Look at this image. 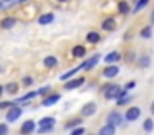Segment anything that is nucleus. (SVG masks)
<instances>
[{"instance_id": "obj_1", "label": "nucleus", "mask_w": 154, "mask_h": 135, "mask_svg": "<svg viewBox=\"0 0 154 135\" xmlns=\"http://www.w3.org/2000/svg\"><path fill=\"white\" fill-rule=\"evenodd\" d=\"M121 95H123V89H121V86H118V84L108 86L106 91H104V99H106V101H111V99H119Z\"/></svg>"}, {"instance_id": "obj_2", "label": "nucleus", "mask_w": 154, "mask_h": 135, "mask_svg": "<svg viewBox=\"0 0 154 135\" xmlns=\"http://www.w3.org/2000/svg\"><path fill=\"white\" fill-rule=\"evenodd\" d=\"M22 112H23L22 107H18V105H12V107H8L5 119H7V122H15V120H18V117L22 115Z\"/></svg>"}, {"instance_id": "obj_3", "label": "nucleus", "mask_w": 154, "mask_h": 135, "mask_svg": "<svg viewBox=\"0 0 154 135\" xmlns=\"http://www.w3.org/2000/svg\"><path fill=\"white\" fill-rule=\"evenodd\" d=\"M98 63H100V54H94V56H91V58L85 59V61L80 64V68L83 69V71H90V69H93Z\"/></svg>"}, {"instance_id": "obj_4", "label": "nucleus", "mask_w": 154, "mask_h": 135, "mask_svg": "<svg viewBox=\"0 0 154 135\" xmlns=\"http://www.w3.org/2000/svg\"><path fill=\"white\" fill-rule=\"evenodd\" d=\"M139 117H141V109L139 107H129L126 110V114H124V119H126L128 122H134Z\"/></svg>"}, {"instance_id": "obj_5", "label": "nucleus", "mask_w": 154, "mask_h": 135, "mask_svg": "<svg viewBox=\"0 0 154 135\" xmlns=\"http://www.w3.org/2000/svg\"><path fill=\"white\" fill-rule=\"evenodd\" d=\"M96 109H98V105L94 104V102H88V104H85L83 109H81V115H83V117H91V115L96 112Z\"/></svg>"}, {"instance_id": "obj_6", "label": "nucleus", "mask_w": 154, "mask_h": 135, "mask_svg": "<svg viewBox=\"0 0 154 135\" xmlns=\"http://www.w3.org/2000/svg\"><path fill=\"white\" fill-rule=\"evenodd\" d=\"M60 99H61V95H60V94H50V95H45L43 101H42V105H43V107H50V105L57 104V102L60 101Z\"/></svg>"}, {"instance_id": "obj_7", "label": "nucleus", "mask_w": 154, "mask_h": 135, "mask_svg": "<svg viewBox=\"0 0 154 135\" xmlns=\"http://www.w3.org/2000/svg\"><path fill=\"white\" fill-rule=\"evenodd\" d=\"M83 82H86V81H85V78L71 79V81H68L66 84H65V89H66V91H71V89H78V87H81V86H83Z\"/></svg>"}, {"instance_id": "obj_8", "label": "nucleus", "mask_w": 154, "mask_h": 135, "mask_svg": "<svg viewBox=\"0 0 154 135\" xmlns=\"http://www.w3.org/2000/svg\"><path fill=\"white\" fill-rule=\"evenodd\" d=\"M118 74H119V68H118L116 64H111V66H108V68H104V71H103V76H104V78H108V79H111V78H116Z\"/></svg>"}, {"instance_id": "obj_9", "label": "nucleus", "mask_w": 154, "mask_h": 135, "mask_svg": "<svg viewBox=\"0 0 154 135\" xmlns=\"http://www.w3.org/2000/svg\"><path fill=\"white\" fill-rule=\"evenodd\" d=\"M108 122L113 124V125H121V124H123V115H121L119 112L113 110V112L108 114Z\"/></svg>"}, {"instance_id": "obj_10", "label": "nucleus", "mask_w": 154, "mask_h": 135, "mask_svg": "<svg viewBox=\"0 0 154 135\" xmlns=\"http://www.w3.org/2000/svg\"><path fill=\"white\" fill-rule=\"evenodd\" d=\"M136 63H137V68H141V69H146V68H149V66H151V56H147V54L137 56Z\"/></svg>"}, {"instance_id": "obj_11", "label": "nucleus", "mask_w": 154, "mask_h": 135, "mask_svg": "<svg viewBox=\"0 0 154 135\" xmlns=\"http://www.w3.org/2000/svg\"><path fill=\"white\" fill-rule=\"evenodd\" d=\"M35 132V122L33 120H25L20 127V134H32Z\"/></svg>"}, {"instance_id": "obj_12", "label": "nucleus", "mask_w": 154, "mask_h": 135, "mask_svg": "<svg viewBox=\"0 0 154 135\" xmlns=\"http://www.w3.org/2000/svg\"><path fill=\"white\" fill-rule=\"evenodd\" d=\"M101 28H103L104 31H113V30L116 28V20L111 18V16H109V18H106L103 23H101Z\"/></svg>"}, {"instance_id": "obj_13", "label": "nucleus", "mask_w": 154, "mask_h": 135, "mask_svg": "<svg viewBox=\"0 0 154 135\" xmlns=\"http://www.w3.org/2000/svg\"><path fill=\"white\" fill-rule=\"evenodd\" d=\"M15 23H17V18H14V16H5V18L0 22V26L4 30H10L12 26H15Z\"/></svg>"}, {"instance_id": "obj_14", "label": "nucleus", "mask_w": 154, "mask_h": 135, "mask_svg": "<svg viewBox=\"0 0 154 135\" xmlns=\"http://www.w3.org/2000/svg\"><path fill=\"white\" fill-rule=\"evenodd\" d=\"M71 54H73L75 58H85V56H86V48L81 46V45H76L71 49Z\"/></svg>"}, {"instance_id": "obj_15", "label": "nucleus", "mask_w": 154, "mask_h": 135, "mask_svg": "<svg viewBox=\"0 0 154 135\" xmlns=\"http://www.w3.org/2000/svg\"><path fill=\"white\" fill-rule=\"evenodd\" d=\"M114 132H116V125L109 124V122L100 128V135H114Z\"/></svg>"}, {"instance_id": "obj_16", "label": "nucleus", "mask_w": 154, "mask_h": 135, "mask_svg": "<svg viewBox=\"0 0 154 135\" xmlns=\"http://www.w3.org/2000/svg\"><path fill=\"white\" fill-rule=\"evenodd\" d=\"M57 64H58L57 56H45V59H43V66H45V68H55Z\"/></svg>"}, {"instance_id": "obj_17", "label": "nucleus", "mask_w": 154, "mask_h": 135, "mask_svg": "<svg viewBox=\"0 0 154 135\" xmlns=\"http://www.w3.org/2000/svg\"><path fill=\"white\" fill-rule=\"evenodd\" d=\"M53 20H55L53 13H45V15H42L40 18H38V23H40V25H50Z\"/></svg>"}, {"instance_id": "obj_18", "label": "nucleus", "mask_w": 154, "mask_h": 135, "mask_svg": "<svg viewBox=\"0 0 154 135\" xmlns=\"http://www.w3.org/2000/svg\"><path fill=\"white\" fill-rule=\"evenodd\" d=\"M100 40H101V36H100V33H98V31H90L86 35V41L91 43V45H96Z\"/></svg>"}, {"instance_id": "obj_19", "label": "nucleus", "mask_w": 154, "mask_h": 135, "mask_svg": "<svg viewBox=\"0 0 154 135\" xmlns=\"http://www.w3.org/2000/svg\"><path fill=\"white\" fill-rule=\"evenodd\" d=\"M119 59H121V54H119L118 51L108 53V54L104 56V61H106V63H109V64H111V63H116V61H119Z\"/></svg>"}, {"instance_id": "obj_20", "label": "nucleus", "mask_w": 154, "mask_h": 135, "mask_svg": "<svg viewBox=\"0 0 154 135\" xmlns=\"http://www.w3.org/2000/svg\"><path fill=\"white\" fill-rule=\"evenodd\" d=\"M147 3H149V0H136V5H134V8H133V13L141 12V10H143Z\"/></svg>"}, {"instance_id": "obj_21", "label": "nucleus", "mask_w": 154, "mask_h": 135, "mask_svg": "<svg viewBox=\"0 0 154 135\" xmlns=\"http://www.w3.org/2000/svg\"><path fill=\"white\" fill-rule=\"evenodd\" d=\"M35 95H38V91H32V92H27V94L23 95V97H18L15 102H25V101H30V99H33Z\"/></svg>"}, {"instance_id": "obj_22", "label": "nucleus", "mask_w": 154, "mask_h": 135, "mask_svg": "<svg viewBox=\"0 0 154 135\" xmlns=\"http://www.w3.org/2000/svg\"><path fill=\"white\" fill-rule=\"evenodd\" d=\"M5 91L10 92V94L18 92V82H8V84H5Z\"/></svg>"}, {"instance_id": "obj_23", "label": "nucleus", "mask_w": 154, "mask_h": 135, "mask_svg": "<svg viewBox=\"0 0 154 135\" xmlns=\"http://www.w3.org/2000/svg\"><path fill=\"white\" fill-rule=\"evenodd\" d=\"M143 128H144V132H152L154 130V120L152 119H146L144 124H143Z\"/></svg>"}, {"instance_id": "obj_24", "label": "nucleus", "mask_w": 154, "mask_h": 135, "mask_svg": "<svg viewBox=\"0 0 154 135\" xmlns=\"http://www.w3.org/2000/svg\"><path fill=\"white\" fill-rule=\"evenodd\" d=\"M139 35H141V38H146V40L151 38V36H152V30H151V26H144V28L141 30Z\"/></svg>"}, {"instance_id": "obj_25", "label": "nucleus", "mask_w": 154, "mask_h": 135, "mask_svg": "<svg viewBox=\"0 0 154 135\" xmlns=\"http://www.w3.org/2000/svg\"><path fill=\"white\" fill-rule=\"evenodd\" d=\"M80 66H78V68H75V69H71V71H68V72H65V74H61V81H66V79H70L71 76H75L76 74L78 71H80Z\"/></svg>"}, {"instance_id": "obj_26", "label": "nucleus", "mask_w": 154, "mask_h": 135, "mask_svg": "<svg viewBox=\"0 0 154 135\" xmlns=\"http://www.w3.org/2000/svg\"><path fill=\"white\" fill-rule=\"evenodd\" d=\"M40 127H43V125H53L55 124V117H43V119H40Z\"/></svg>"}, {"instance_id": "obj_27", "label": "nucleus", "mask_w": 154, "mask_h": 135, "mask_svg": "<svg viewBox=\"0 0 154 135\" xmlns=\"http://www.w3.org/2000/svg\"><path fill=\"white\" fill-rule=\"evenodd\" d=\"M118 8H119V13H123V15H128V13H129V5H128L126 2H119V7H118Z\"/></svg>"}, {"instance_id": "obj_28", "label": "nucleus", "mask_w": 154, "mask_h": 135, "mask_svg": "<svg viewBox=\"0 0 154 135\" xmlns=\"http://www.w3.org/2000/svg\"><path fill=\"white\" fill-rule=\"evenodd\" d=\"M80 124H81V119H73V120H70V122H68L66 125H65V127H66L68 130H70V128L76 127V125H80Z\"/></svg>"}, {"instance_id": "obj_29", "label": "nucleus", "mask_w": 154, "mask_h": 135, "mask_svg": "<svg viewBox=\"0 0 154 135\" xmlns=\"http://www.w3.org/2000/svg\"><path fill=\"white\" fill-rule=\"evenodd\" d=\"M51 130H53V125H43V127L38 128V132H40V134H45V132H51Z\"/></svg>"}, {"instance_id": "obj_30", "label": "nucleus", "mask_w": 154, "mask_h": 135, "mask_svg": "<svg viewBox=\"0 0 154 135\" xmlns=\"http://www.w3.org/2000/svg\"><path fill=\"white\" fill-rule=\"evenodd\" d=\"M80 134H85V128H83V127L71 128V135H80Z\"/></svg>"}, {"instance_id": "obj_31", "label": "nucleus", "mask_w": 154, "mask_h": 135, "mask_svg": "<svg viewBox=\"0 0 154 135\" xmlns=\"http://www.w3.org/2000/svg\"><path fill=\"white\" fill-rule=\"evenodd\" d=\"M14 105V102H8V101H5V102H0V109H5V107H12Z\"/></svg>"}, {"instance_id": "obj_32", "label": "nucleus", "mask_w": 154, "mask_h": 135, "mask_svg": "<svg viewBox=\"0 0 154 135\" xmlns=\"http://www.w3.org/2000/svg\"><path fill=\"white\" fill-rule=\"evenodd\" d=\"M8 132V127L5 124H0V135H5Z\"/></svg>"}, {"instance_id": "obj_33", "label": "nucleus", "mask_w": 154, "mask_h": 135, "mask_svg": "<svg viewBox=\"0 0 154 135\" xmlns=\"http://www.w3.org/2000/svg\"><path fill=\"white\" fill-rule=\"evenodd\" d=\"M23 84H25V86H30V84H33V78H30V76H27V78H23Z\"/></svg>"}, {"instance_id": "obj_34", "label": "nucleus", "mask_w": 154, "mask_h": 135, "mask_svg": "<svg viewBox=\"0 0 154 135\" xmlns=\"http://www.w3.org/2000/svg\"><path fill=\"white\" fill-rule=\"evenodd\" d=\"M48 91H50V86H45V87L38 89V94H47Z\"/></svg>"}, {"instance_id": "obj_35", "label": "nucleus", "mask_w": 154, "mask_h": 135, "mask_svg": "<svg viewBox=\"0 0 154 135\" xmlns=\"http://www.w3.org/2000/svg\"><path fill=\"white\" fill-rule=\"evenodd\" d=\"M134 86H136V82H134V81H129V82L126 84V87H124V89H133Z\"/></svg>"}, {"instance_id": "obj_36", "label": "nucleus", "mask_w": 154, "mask_h": 135, "mask_svg": "<svg viewBox=\"0 0 154 135\" xmlns=\"http://www.w3.org/2000/svg\"><path fill=\"white\" fill-rule=\"evenodd\" d=\"M149 110H151V114L154 115V102H152V104H151V109H149Z\"/></svg>"}, {"instance_id": "obj_37", "label": "nucleus", "mask_w": 154, "mask_h": 135, "mask_svg": "<svg viewBox=\"0 0 154 135\" xmlns=\"http://www.w3.org/2000/svg\"><path fill=\"white\" fill-rule=\"evenodd\" d=\"M2 94H4V86L0 84V95H2Z\"/></svg>"}, {"instance_id": "obj_38", "label": "nucleus", "mask_w": 154, "mask_h": 135, "mask_svg": "<svg viewBox=\"0 0 154 135\" xmlns=\"http://www.w3.org/2000/svg\"><path fill=\"white\" fill-rule=\"evenodd\" d=\"M151 23H154V12L151 13Z\"/></svg>"}, {"instance_id": "obj_39", "label": "nucleus", "mask_w": 154, "mask_h": 135, "mask_svg": "<svg viewBox=\"0 0 154 135\" xmlns=\"http://www.w3.org/2000/svg\"><path fill=\"white\" fill-rule=\"evenodd\" d=\"M2 7H4V3H2V2H0V8H2Z\"/></svg>"}, {"instance_id": "obj_40", "label": "nucleus", "mask_w": 154, "mask_h": 135, "mask_svg": "<svg viewBox=\"0 0 154 135\" xmlns=\"http://www.w3.org/2000/svg\"><path fill=\"white\" fill-rule=\"evenodd\" d=\"M0 74H2V66H0Z\"/></svg>"}, {"instance_id": "obj_41", "label": "nucleus", "mask_w": 154, "mask_h": 135, "mask_svg": "<svg viewBox=\"0 0 154 135\" xmlns=\"http://www.w3.org/2000/svg\"><path fill=\"white\" fill-rule=\"evenodd\" d=\"M58 2H66V0H58Z\"/></svg>"}, {"instance_id": "obj_42", "label": "nucleus", "mask_w": 154, "mask_h": 135, "mask_svg": "<svg viewBox=\"0 0 154 135\" xmlns=\"http://www.w3.org/2000/svg\"><path fill=\"white\" fill-rule=\"evenodd\" d=\"M20 2H27V0H20Z\"/></svg>"}, {"instance_id": "obj_43", "label": "nucleus", "mask_w": 154, "mask_h": 135, "mask_svg": "<svg viewBox=\"0 0 154 135\" xmlns=\"http://www.w3.org/2000/svg\"><path fill=\"white\" fill-rule=\"evenodd\" d=\"M5 2H10V0H5Z\"/></svg>"}]
</instances>
